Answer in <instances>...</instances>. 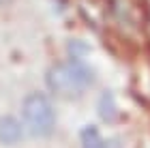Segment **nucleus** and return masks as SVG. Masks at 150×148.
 <instances>
[{"mask_svg":"<svg viewBox=\"0 0 150 148\" xmlns=\"http://www.w3.org/2000/svg\"><path fill=\"white\" fill-rule=\"evenodd\" d=\"M24 120L35 137H47L56 127V112L43 92H30L24 99Z\"/></svg>","mask_w":150,"mask_h":148,"instance_id":"obj_2","label":"nucleus"},{"mask_svg":"<svg viewBox=\"0 0 150 148\" xmlns=\"http://www.w3.org/2000/svg\"><path fill=\"white\" fill-rule=\"evenodd\" d=\"M45 82L54 95L75 99L92 84V71L86 64H81V60L58 62L45 73Z\"/></svg>","mask_w":150,"mask_h":148,"instance_id":"obj_1","label":"nucleus"},{"mask_svg":"<svg viewBox=\"0 0 150 148\" xmlns=\"http://www.w3.org/2000/svg\"><path fill=\"white\" fill-rule=\"evenodd\" d=\"M81 148H120V146L114 140L112 142H105L94 127H86L81 131Z\"/></svg>","mask_w":150,"mask_h":148,"instance_id":"obj_4","label":"nucleus"},{"mask_svg":"<svg viewBox=\"0 0 150 148\" xmlns=\"http://www.w3.org/2000/svg\"><path fill=\"white\" fill-rule=\"evenodd\" d=\"M22 140V125L13 116H2L0 118V142L11 146Z\"/></svg>","mask_w":150,"mask_h":148,"instance_id":"obj_3","label":"nucleus"},{"mask_svg":"<svg viewBox=\"0 0 150 148\" xmlns=\"http://www.w3.org/2000/svg\"><path fill=\"white\" fill-rule=\"evenodd\" d=\"M6 2H9V0H0V4H6Z\"/></svg>","mask_w":150,"mask_h":148,"instance_id":"obj_5","label":"nucleus"}]
</instances>
